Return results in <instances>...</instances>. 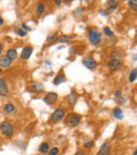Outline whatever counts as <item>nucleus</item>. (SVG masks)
<instances>
[{"label":"nucleus","instance_id":"obj_1","mask_svg":"<svg viewBox=\"0 0 137 155\" xmlns=\"http://www.w3.org/2000/svg\"><path fill=\"white\" fill-rule=\"evenodd\" d=\"M0 131L4 136H11L14 132V128L9 121H3L0 126Z\"/></svg>","mask_w":137,"mask_h":155},{"label":"nucleus","instance_id":"obj_2","mask_svg":"<svg viewBox=\"0 0 137 155\" xmlns=\"http://www.w3.org/2000/svg\"><path fill=\"white\" fill-rule=\"evenodd\" d=\"M64 115H65V112L63 109H57V110L54 111V113L52 114L51 120H52L53 123H58V121L63 119Z\"/></svg>","mask_w":137,"mask_h":155},{"label":"nucleus","instance_id":"obj_3","mask_svg":"<svg viewBox=\"0 0 137 155\" xmlns=\"http://www.w3.org/2000/svg\"><path fill=\"white\" fill-rule=\"evenodd\" d=\"M101 39V34L99 32H96V31H91L90 34H89V40L91 42L92 44H97L99 43Z\"/></svg>","mask_w":137,"mask_h":155},{"label":"nucleus","instance_id":"obj_4","mask_svg":"<svg viewBox=\"0 0 137 155\" xmlns=\"http://www.w3.org/2000/svg\"><path fill=\"white\" fill-rule=\"evenodd\" d=\"M80 123V116L77 114L73 113L68 117V123L71 127H77Z\"/></svg>","mask_w":137,"mask_h":155},{"label":"nucleus","instance_id":"obj_5","mask_svg":"<svg viewBox=\"0 0 137 155\" xmlns=\"http://www.w3.org/2000/svg\"><path fill=\"white\" fill-rule=\"evenodd\" d=\"M57 99H58V95L53 92H50L44 96V102L48 104H54L57 101Z\"/></svg>","mask_w":137,"mask_h":155},{"label":"nucleus","instance_id":"obj_6","mask_svg":"<svg viewBox=\"0 0 137 155\" xmlns=\"http://www.w3.org/2000/svg\"><path fill=\"white\" fill-rule=\"evenodd\" d=\"M82 63H83V65H85V67H87V68L90 69V70H94V69L97 67V63H96V61H95L92 57H85V58H83V60H82Z\"/></svg>","mask_w":137,"mask_h":155},{"label":"nucleus","instance_id":"obj_7","mask_svg":"<svg viewBox=\"0 0 137 155\" xmlns=\"http://www.w3.org/2000/svg\"><path fill=\"white\" fill-rule=\"evenodd\" d=\"M31 91L37 94L41 93V92H43V84H40V82H37V81H34L31 84Z\"/></svg>","mask_w":137,"mask_h":155},{"label":"nucleus","instance_id":"obj_8","mask_svg":"<svg viewBox=\"0 0 137 155\" xmlns=\"http://www.w3.org/2000/svg\"><path fill=\"white\" fill-rule=\"evenodd\" d=\"M7 93H9V90H7V84H5L3 78H0V95L7 96Z\"/></svg>","mask_w":137,"mask_h":155},{"label":"nucleus","instance_id":"obj_9","mask_svg":"<svg viewBox=\"0 0 137 155\" xmlns=\"http://www.w3.org/2000/svg\"><path fill=\"white\" fill-rule=\"evenodd\" d=\"M32 53H33L32 46H26V48H23L22 52H21V58L22 59H29L30 56L32 55Z\"/></svg>","mask_w":137,"mask_h":155},{"label":"nucleus","instance_id":"obj_10","mask_svg":"<svg viewBox=\"0 0 137 155\" xmlns=\"http://www.w3.org/2000/svg\"><path fill=\"white\" fill-rule=\"evenodd\" d=\"M11 65H12V61L5 55H3L0 58V68H4V69L10 68Z\"/></svg>","mask_w":137,"mask_h":155},{"label":"nucleus","instance_id":"obj_11","mask_svg":"<svg viewBox=\"0 0 137 155\" xmlns=\"http://www.w3.org/2000/svg\"><path fill=\"white\" fill-rule=\"evenodd\" d=\"M109 153H110V145H109L108 142H105L100 147L97 155H109Z\"/></svg>","mask_w":137,"mask_h":155},{"label":"nucleus","instance_id":"obj_12","mask_svg":"<svg viewBox=\"0 0 137 155\" xmlns=\"http://www.w3.org/2000/svg\"><path fill=\"white\" fill-rule=\"evenodd\" d=\"M121 67V61L117 60V59H112L110 63H109V68L111 69L112 71H116Z\"/></svg>","mask_w":137,"mask_h":155},{"label":"nucleus","instance_id":"obj_13","mask_svg":"<svg viewBox=\"0 0 137 155\" xmlns=\"http://www.w3.org/2000/svg\"><path fill=\"white\" fill-rule=\"evenodd\" d=\"M5 56L10 59L11 61H13V60H15V59L17 58V51L15 49H10V50L7 52V55Z\"/></svg>","mask_w":137,"mask_h":155},{"label":"nucleus","instance_id":"obj_14","mask_svg":"<svg viewBox=\"0 0 137 155\" xmlns=\"http://www.w3.org/2000/svg\"><path fill=\"white\" fill-rule=\"evenodd\" d=\"M68 102H70V104H75L76 101H77V94H76L74 91H72L71 94L68 96Z\"/></svg>","mask_w":137,"mask_h":155},{"label":"nucleus","instance_id":"obj_15","mask_svg":"<svg viewBox=\"0 0 137 155\" xmlns=\"http://www.w3.org/2000/svg\"><path fill=\"white\" fill-rule=\"evenodd\" d=\"M113 114L117 119H122L124 118V113H122V110L120 108H115L114 111H113Z\"/></svg>","mask_w":137,"mask_h":155},{"label":"nucleus","instance_id":"obj_16","mask_svg":"<svg viewBox=\"0 0 137 155\" xmlns=\"http://www.w3.org/2000/svg\"><path fill=\"white\" fill-rule=\"evenodd\" d=\"M63 81H64V76H63V75H58V76H56L55 79H54V84L58 86V84H62Z\"/></svg>","mask_w":137,"mask_h":155},{"label":"nucleus","instance_id":"obj_17","mask_svg":"<svg viewBox=\"0 0 137 155\" xmlns=\"http://www.w3.org/2000/svg\"><path fill=\"white\" fill-rule=\"evenodd\" d=\"M39 150L40 152H42V153H46V152L49 151V144H48V142H42L39 147Z\"/></svg>","mask_w":137,"mask_h":155},{"label":"nucleus","instance_id":"obj_18","mask_svg":"<svg viewBox=\"0 0 137 155\" xmlns=\"http://www.w3.org/2000/svg\"><path fill=\"white\" fill-rule=\"evenodd\" d=\"M122 56V53L121 52H119V51H117V52H113L111 54V58L112 59H117V60H120V57Z\"/></svg>","mask_w":137,"mask_h":155},{"label":"nucleus","instance_id":"obj_19","mask_svg":"<svg viewBox=\"0 0 137 155\" xmlns=\"http://www.w3.org/2000/svg\"><path fill=\"white\" fill-rule=\"evenodd\" d=\"M136 69H134L133 71L131 72V74H130V77H129V80H130V82H134V81L136 80Z\"/></svg>","mask_w":137,"mask_h":155},{"label":"nucleus","instance_id":"obj_20","mask_svg":"<svg viewBox=\"0 0 137 155\" xmlns=\"http://www.w3.org/2000/svg\"><path fill=\"white\" fill-rule=\"evenodd\" d=\"M14 106L12 104V103H7V104H5V107H4V111L7 112V113H11V112H13L14 111Z\"/></svg>","mask_w":137,"mask_h":155},{"label":"nucleus","instance_id":"obj_21","mask_svg":"<svg viewBox=\"0 0 137 155\" xmlns=\"http://www.w3.org/2000/svg\"><path fill=\"white\" fill-rule=\"evenodd\" d=\"M36 10H37V13L42 14L43 12H44V4H43L42 2H40V3H38V4H37Z\"/></svg>","mask_w":137,"mask_h":155},{"label":"nucleus","instance_id":"obj_22","mask_svg":"<svg viewBox=\"0 0 137 155\" xmlns=\"http://www.w3.org/2000/svg\"><path fill=\"white\" fill-rule=\"evenodd\" d=\"M70 39H71V37H70V36H64V35H63L58 39V42H59V43H62V42H68V41H70Z\"/></svg>","mask_w":137,"mask_h":155},{"label":"nucleus","instance_id":"obj_23","mask_svg":"<svg viewBox=\"0 0 137 155\" xmlns=\"http://www.w3.org/2000/svg\"><path fill=\"white\" fill-rule=\"evenodd\" d=\"M128 3H129V7H131V9H133L134 11H136L137 10V1L136 0H134V1H132V0H130V1H129V2H128Z\"/></svg>","mask_w":137,"mask_h":155},{"label":"nucleus","instance_id":"obj_24","mask_svg":"<svg viewBox=\"0 0 137 155\" xmlns=\"http://www.w3.org/2000/svg\"><path fill=\"white\" fill-rule=\"evenodd\" d=\"M103 32H105V34H107V35H108V36H110V37H112V36L114 35V34H113V32H112L111 30L109 29L108 26H105V29H103Z\"/></svg>","mask_w":137,"mask_h":155},{"label":"nucleus","instance_id":"obj_25","mask_svg":"<svg viewBox=\"0 0 137 155\" xmlns=\"http://www.w3.org/2000/svg\"><path fill=\"white\" fill-rule=\"evenodd\" d=\"M56 38H57V34H56V33H54L53 35H51V36H49V37H48V41L52 42V41H54Z\"/></svg>","mask_w":137,"mask_h":155},{"label":"nucleus","instance_id":"obj_26","mask_svg":"<svg viewBox=\"0 0 137 155\" xmlns=\"http://www.w3.org/2000/svg\"><path fill=\"white\" fill-rule=\"evenodd\" d=\"M16 32L18 33V35L21 36V37H24V36L26 35V33L24 32V31H22V30H21V29H17V30H16Z\"/></svg>","mask_w":137,"mask_h":155},{"label":"nucleus","instance_id":"obj_27","mask_svg":"<svg viewBox=\"0 0 137 155\" xmlns=\"http://www.w3.org/2000/svg\"><path fill=\"white\" fill-rule=\"evenodd\" d=\"M59 152V149L58 148H53L51 151H50V155H56L57 153Z\"/></svg>","mask_w":137,"mask_h":155},{"label":"nucleus","instance_id":"obj_28","mask_svg":"<svg viewBox=\"0 0 137 155\" xmlns=\"http://www.w3.org/2000/svg\"><path fill=\"white\" fill-rule=\"evenodd\" d=\"M93 145H94V142H85V148L87 149H90L91 147H93Z\"/></svg>","mask_w":137,"mask_h":155},{"label":"nucleus","instance_id":"obj_29","mask_svg":"<svg viewBox=\"0 0 137 155\" xmlns=\"http://www.w3.org/2000/svg\"><path fill=\"white\" fill-rule=\"evenodd\" d=\"M22 29H24L26 31H32V30H31V28H29L28 26H26L24 23H22Z\"/></svg>","mask_w":137,"mask_h":155},{"label":"nucleus","instance_id":"obj_30","mask_svg":"<svg viewBox=\"0 0 137 155\" xmlns=\"http://www.w3.org/2000/svg\"><path fill=\"white\" fill-rule=\"evenodd\" d=\"M115 96L118 97V98H120V97H121V92H120V91H117V92L115 93Z\"/></svg>","mask_w":137,"mask_h":155},{"label":"nucleus","instance_id":"obj_31","mask_svg":"<svg viewBox=\"0 0 137 155\" xmlns=\"http://www.w3.org/2000/svg\"><path fill=\"white\" fill-rule=\"evenodd\" d=\"M117 5H118V4H117ZM117 5H113V7H112L111 9H110V10H109V13H112V12H113V11H114L115 9L117 7Z\"/></svg>","mask_w":137,"mask_h":155},{"label":"nucleus","instance_id":"obj_32","mask_svg":"<svg viewBox=\"0 0 137 155\" xmlns=\"http://www.w3.org/2000/svg\"><path fill=\"white\" fill-rule=\"evenodd\" d=\"M75 155H85V153H83L82 151H77L75 153Z\"/></svg>","mask_w":137,"mask_h":155},{"label":"nucleus","instance_id":"obj_33","mask_svg":"<svg viewBox=\"0 0 137 155\" xmlns=\"http://www.w3.org/2000/svg\"><path fill=\"white\" fill-rule=\"evenodd\" d=\"M2 43H1V42H0V54H1V53H2Z\"/></svg>","mask_w":137,"mask_h":155},{"label":"nucleus","instance_id":"obj_34","mask_svg":"<svg viewBox=\"0 0 137 155\" xmlns=\"http://www.w3.org/2000/svg\"><path fill=\"white\" fill-rule=\"evenodd\" d=\"M3 24V20H2V18L0 17V26H2Z\"/></svg>","mask_w":137,"mask_h":155},{"label":"nucleus","instance_id":"obj_35","mask_svg":"<svg viewBox=\"0 0 137 155\" xmlns=\"http://www.w3.org/2000/svg\"><path fill=\"white\" fill-rule=\"evenodd\" d=\"M55 3L56 4H60V3H61V1H55Z\"/></svg>","mask_w":137,"mask_h":155},{"label":"nucleus","instance_id":"obj_36","mask_svg":"<svg viewBox=\"0 0 137 155\" xmlns=\"http://www.w3.org/2000/svg\"><path fill=\"white\" fill-rule=\"evenodd\" d=\"M0 72H1V68H0Z\"/></svg>","mask_w":137,"mask_h":155},{"label":"nucleus","instance_id":"obj_37","mask_svg":"<svg viewBox=\"0 0 137 155\" xmlns=\"http://www.w3.org/2000/svg\"><path fill=\"white\" fill-rule=\"evenodd\" d=\"M43 155H44V154H43Z\"/></svg>","mask_w":137,"mask_h":155}]
</instances>
